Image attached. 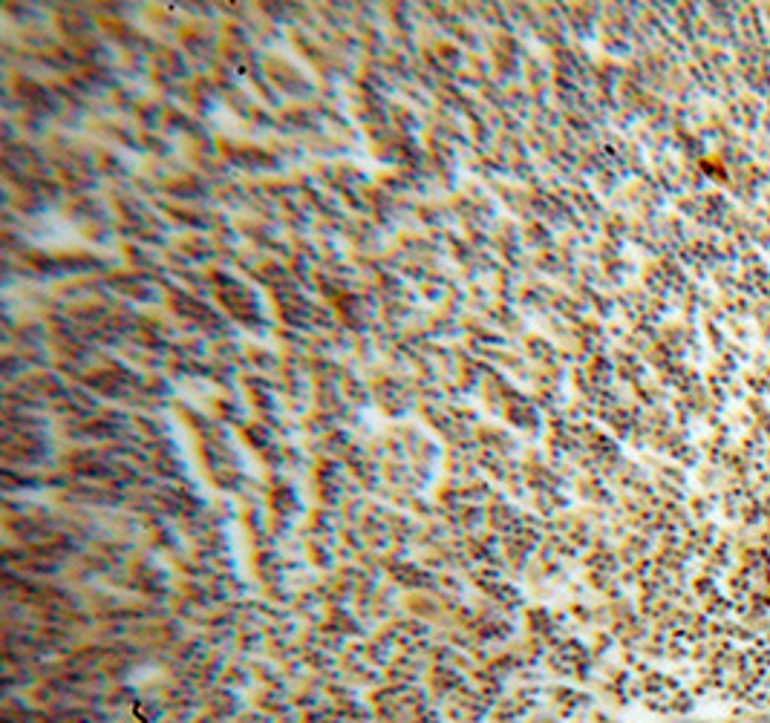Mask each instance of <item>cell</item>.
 <instances>
[{
    "label": "cell",
    "instance_id": "cell-1",
    "mask_svg": "<svg viewBox=\"0 0 770 723\" xmlns=\"http://www.w3.org/2000/svg\"><path fill=\"white\" fill-rule=\"evenodd\" d=\"M537 698H539L537 689H528V687L514 689L511 694H502L500 701L494 703V709H491L488 721L491 723H525L534 709H537V703H539Z\"/></svg>",
    "mask_w": 770,
    "mask_h": 723
},
{
    "label": "cell",
    "instance_id": "cell-2",
    "mask_svg": "<svg viewBox=\"0 0 770 723\" xmlns=\"http://www.w3.org/2000/svg\"><path fill=\"white\" fill-rule=\"evenodd\" d=\"M586 706H589V701H586L584 694L571 692V689H554L552 692L554 715L563 717V721H571V717L580 715Z\"/></svg>",
    "mask_w": 770,
    "mask_h": 723
}]
</instances>
